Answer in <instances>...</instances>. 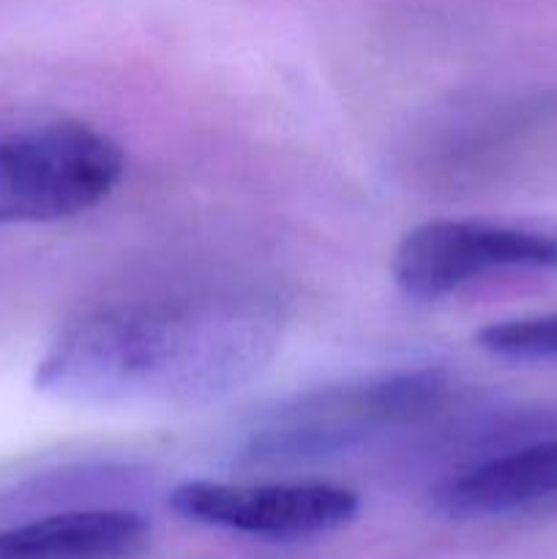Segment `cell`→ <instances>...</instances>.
I'll use <instances>...</instances> for the list:
<instances>
[{
    "label": "cell",
    "instance_id": "obj_1",
    "mask_svg": "<svg viewBox=\"0 0 557 559\" xmlns=\"http://www.w3.org/2000/svg\"><path fill=\"white\" fill-rule=\"evenodd\" d=\"M282 320L249 298L109 306L69 322L36 366V391L69 404H205L254 380Z\"/></svg>",
    "mask_w": 557,
    "mask_h": 559
},
{
    "label": "cell",
    "instance_id": "obj_2",
    "mask_svg": "<svg viewBox=\"0 0 557 559\" xmlns=\"http://www.w3.org/2000/svg\"><path fill=\"white\" fill-rule=\"evenodd\" d=\"M446 369H402L289 399L262 418L244 445L254 464H298L342 456L391 431L420 424L451 399Z\"/></svg>",
    "mask_w": 557,
    "mask_h": 559
},
{
    "label": "cell",
    "instance_id": "obj_3",
    "mask_svg": "<svg viewBox=\"0 0 557 559\" xmlns=\"http://www.w3.org/2000/svg\"><path fill=\"white\" fill-rule=\"evenodd\" d=\"M123 167L118 142L76 120L0 136V224L80 216L112 194Z\"/></svg>",
    "mask_w": 557,
    "mask_h": 559
},
{
    "label": "cell",
    "instance_id": "obj_4",
    "mask_svg": "<svg viewBox=\"0 0 557 559\" xmlns=\"http://www.w3.org/2000/svg\"><path fill=\"white\" fill-rule=\"evenodd\" d=\"M557 267V229L538 224L435 218L399 240L393 282L407 298L440 300L497 271Z\"/></svg>",
    "mask_w": 557,
    "mask_h": 559
},
{
    "label": "cell",
    "instance_id": "obj_5",
    "mask_svg": "<svg viewBox=\"0 0 557 559\" xmlns=\"http://www.w3.org/2000/svg\"><path fill=\"white\" fill-rule=\"evenodd\" d=\"M178 516L265 540H309L347 527L360 511L355 491L336 484H222L189 480L169 497Z\"/></svg>",
    "mask_w": 557,
    "mask_h": 559
},
{
    "label": "cell",
    "instance_id": "obj_6",
    "mask_svg": "<svg viewBox=\"0 0 557 559\" xmlns=\"http://www.w3.org/2000/svg\"><path fill=\"white\" fill-rule=\"evenodd\" d=\"M431 506L459 522L557 508V431L442 480Z\"/></svg>",
    "mask_w": 557,
    "mask_h": 559
},
{
    "label": "cell",
    "instance_id": "obj_7",
    "mask_svg": "<svg viewBox=\"0 0 557 559\" xmlns=\"http://www.w3.org/2000/svg\"><path fill=\"white\" fill-rule=\"evenodd\" d=\"M145 540L147 522L134 511H69L0 530V559H123Z\"/></svg>",
    "mask_w": 557,
    "mask_h": 559
},
{
    "label": "cell",
    "instance_id": "obj_8",
    "mask_svg": "<svg viewBox=\"0 0 557 559\" xmlns=\"http://www.w3.org/2000/svg\"><path fill=\"white\" fill-rule=\"evenodd\" d=\"M478 347L495 358L519 364L557 360V311L486 325L478 333Z\"/></svg>",
    "mask_w": 557,
    "mask_h": 559
}]
</instances>
